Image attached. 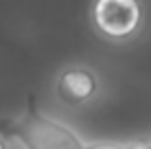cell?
<instances>
[{
	"label": "cell",
	"instance_id": "cell-1",
	"mask_svg": "<svg viewBox=\"0 0 151 149\" xmlns=\"http://www.w3.org/2000/svg\"><path fill=\"white\" fill-rule=\"evenodd\" d=\"M94 22L110 37H125L136 31L140 7L136 0H96Z\"/></svg>",
	"mask_w": 151,
	"mask_h": 149
},
{
	"label": "cell",
	"instance_id": "cell-2",
	"mask_svg": "<svg viewBox=\"0 0 151 149\" xmlns=\"http://www.w3.org/2000/svg\"><path fill=\"white\" fill-rule=\"evenodd\" d=\"M96 90V81L88 70L75 68L59 79V96L68 103H83Z\"/></svg>",
	"mask_w": 151,
	"mask_h": 149
}]
</instances>
